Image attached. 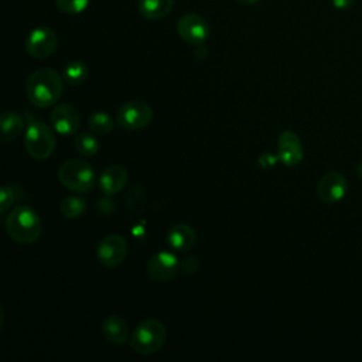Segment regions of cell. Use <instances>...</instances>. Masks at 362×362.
Masks as SVG:
<instances>
[{
    "instance_id": "cell-1",
    "label": "cell",
    "mask_w": 362,
    "mask_h": 362,
    "mask_svg": "<svg viewBox=\"0 0 362 362\" xmlns=\"http://www.w3.org/2000/svg\"><path fill=\"white\" fill-rule=\"evenodd\" d=\"M64 88V78L52 68L42 66L30 74L25 82V93L28 100L40 109L54 106Z\"/></svg>"
},
{
    "instance_id": "cell-2",
    "label": "cell",
    "mask_w": 362,
    "mask_h": 362,
    "mask_svg": "<svg viewBox=\"0 0 362 362\" xmlns=\"http://www.w3.org/2000/svg\"><path fill=\"white\" fill-rule=\"evenodd\" d=\"M6 230L14 242L30 245L41 236L42 222L31 206L16 205L6 218Z\"/></svg>"
},
{
    "instance_id": "cell-3",
    "label": "cell",
    "mask_w": 362,
    "mask_h": 362,
    "mask_svg": "<svg viewBox=\"0 0 362 362\" xmlns=\"http://www.w3.org/2000/svg\"><path fill=\"white\" fill-rule=\"evenodd\" d=\"M58 180L66 189L78 194H88L96 185L93 165L82 158L64 161L58 168Z\"/></svg>"
},
{
    "instance_id": "cell-4",
    "label": "cell",
    "mask_w": 362,
    "mask_h": 362,
    "mask_svg": "<svg viewBox=\"0 0 362 362\" xmlns=\"http://www.w3.org/2000/svg\"><path fill=\"white\" fill-rule=\"evenodd\" d=\"M167 339L164 324L156 318H146L137 324L130 337V348L139 355H153L158 352Z\"/></svg>"
},
{
    "instance_id": "cell-5",
    "label": "cell",
    "mask_w": 362,
    "mask_h": 362,
    "mask_svg": "<svg viewBox=\"0 0 362 362\" xmlns=\"http://www.w3.org/2000/svg\"><path fill=\"white\" fill-rule=\"evenodd\" d=\"M55 130L42 122H31L24 134V146L30 157L35 160H47L55 150Z\"/></svg>"
},
{
    "instance_id": "cell-6",
    "label": "cell",
    "mask_w": 362,
    "mask_h": 362,
    "mask_svg": "<svg viewBox=\"0 0 362 362\" xmlns=\"http://www.w3.org/2000/svg\"><path fill=\"white\" fill-rule=\"evenodd\" d=\"M153 120V109L143 100H127L116 112V123L126 130H140Z\"/></svg>"
},
{
    "instance_id": "cell-7",
    "label": "cell",
    "mask_w": 362,
    "mask_h": 362,
    "mask_svg": "<svg viewBox=\"0 0 362 362\" xmlns=\"http://www.w3.org/2000/svg\"><path fill=\"white\" fill-rule=\"evenodd\" d=\"M58 45L57 33L49 27H37L25 38V51L35 59H45L54 54Z\"/></svg>"
},
{
    "instance_id": "cell-8",
    "label": "cell",
    "mask_w": 362,
    "mask_h": 362,
    "mask_svg": "<svg viewBox=\"0 0 362 362\" xmlns=\"http://www.w3.org/2000/svg\"><path fill=\"white\" fill-rule=\"evenodd\" d=\"M181 270V262L177 256L167 250L154 253L147 263V274L157 283H167L173 280Z\"/></svg>"
},
{
    "instance_id": "cell-9",
    "label": "cell",
    "mask_w": 362,
    "mask_h": 362,
    "mask_svg": "<svg viewBox=\"0 0 362 362\" xmlns=\"http://www.w3.org/2000/svg\"><path fill=\"white\" fill-rule=\"evenodd\" d=\"M177 33L191 45H204L209 37V24L202 16L188 13L177 21Z\"/></svg>"
},
{
    "instance_id": "cell-10",
    "label": "cell",
    "mask_w": 362,
    "mask_h": 362,
    "mask_svg": "<svg viewBox=\"0 0 362 362\" xmlns=\"http://www.w3.org/2000/svg\"><path fill=\"white\" fill-rule=\"evenodd\" d=\"M127 255V242L119 233L106 235L98 246L96 257L105 267L119 266Z\"/></svg>"
},
{
    "instance_id": "cell-11",
    "label": "cell",
    "mask_w": 362,
    "mask_h": 362,
    "mask_svg": "<svg viewBox=\"0 0 362 362\" xmlns=\"http://www.w3.org/2000/svg\"><path fill=\"white\" fill-rule=\"evenodd\" d=\"M49 122L52 124V129L59 136L65 137L75 134L81 126L79 113L69 103H58L57 106H54L49 115Z\"/></svg>"
},
{
    "instance_id": "cell-12",
    "label": "cell",
    "mask_w": 362,
    "mask_h": 362,
    "mask_svg": "<svg viewBox=\"0 0 362 362\" xmlns=\"http://www.w3.org/2000/svg\"><path fill=\"white\" fill-rule=\"evenodd\" d=\"M346 188V178L338 171H329L318 181L317 195L324 204H335L345 197Z\"/></svg>"
},
{
    "instance_id": "cell-13",
    "label": "cell",
    "mask_w": 362,
    "mask_h": 362,
    "mask_svg": "<svg viewBox=\"0 0 362 362\" xmlns=\"http://www.w3.org/2000/svg\"><path fill=\"white\" fill-rule=\"evenodd\" d=\"M277 157L287 167H294L303 160L304 150L297 133L291 130H283L279 134Z\"/></svg>"
},
{
    "instance_id": "cell-14",
    "label": "cell",
    "mask_w": 362,
    "mask_h": 362,
    "mask_svg": "<svg viewBox=\"0 0 362 362\" xmlns=\"http://www.w3.org/2000/svg\"><path fill=\"white\" fill-rule=\"evenodd\" d=\"M127 178L129 175L126 168L122 165L113 164L106 167L102 171L98 180V185L105 197H112L119 194L124 188V185L127 184Z\"/></svg>"
},
{
    "instance_id": "cell-15",
    "label": "cell",
    "mask_w": 362,
    "mask_h": 362,
    "mask_svg": "<svg viewBox=\"0 0 362 362\" xmlns=\"http://www.w3.org/2000/svg\"><path fill=\"white\" fill-rule=\"evenodd\" d=\"M197 242V232L187 223H177L167 232V243L177 252H188Z\"/></svg>"
},
{
    "instance_id": "cell-16",
    "label": "cell",
    "mask_w": 362,
    "mask_h": 362,
    "mask_svg": "<svg viewBox=\"0 0 362 362\" xmlns=\"http://www.w3.org/2000/svg\"><path fill=\"white\" fill-rule=\"evenodd\" d=\"M103 338L115 345H122L129 338L127 322L119 315H109L103 320L100 327Z\"/></svg>"
},
{
    "instance_id": "cell-17",
    "label": "cell",
    "mask_w": 362,
    "mask_h": 362,
    "mask_svg": "<svg viewBox=\"0 0 362 362\" xmlns=\"http://www.w3.org/2000/svg\"><path fill=\"white\" fill-rule=\"evenodd\" d=\"M0 140L3 143L14 141L24 130L23 116L14 110H6L0 116Z\"/></svg>"
},
{
    "instance_id": "cell-18",
    "label": "cell",
    "mask_w": 362,
    "mask_h": 362,
    "mask_svg": "<svg viewBox=\"0 0 362 362\" xmlns=\"http://www.w3.org/2000/svg\"><path fill=\"white\" fill-rule=\"evenodd\" d=\"M174 6V0H139V11L147 20L164 18Z\"/></svg>"
},
{
    "instance_id": "cell-19",
    "label": "cell",
    "mask_w": 362,
    "mask_h": 362,
    "mask_svg": "<svg viewBox=\"0 0 362 362\" xmlns=\"http://www.w3.org/2000/svg\"><path fill=\"white\" fill-rule=\"evenodd\" d=\"M88 66L82 62V61H78V59H74V61H69L65 66H64V71H62V78L64 81L71 85V86H78L81 83H83L88 78Z\"/></svg>"
},
{
    "instance_id": "cell-20",
    "label": "cell",
    "mask_w": 362,
    "mask_h": 362,
    "mask_svg": "<svg viewBox=\"0 0 362 362\" xmlns=\"http://www.w3.org/2000/svg\"><path fill=\"white\" fill-rule=\"evenodd\" d=\"M88 126L96 136H106L113 130V119L105 110H96L88 117Z\"/></svg>"
},
{
    "instance_id": "cell-21",
    "label": "cell",
    "mask_w": 362,
    "mask_h": 362,
    "mask_svg": "<svg viewBox=\"0 0 362 362\" xmlns=\"http://www.w3.org/2000/svg\"><path fill=\"white\" fill-rule=\"evenodd\" d=\"M59 208L65 218L75 219L85 214V211L88 208V201L79 195H71L61 201Z\"/></svg>"
},
{
    "instance_id": "cell-22",
    "label": "cell",
    "mask_w": 362,
    "mask_h": 362,
    "mask_svg": "<svg viewBox=\"0 0 362 362\" xmlns=\"http://www.w3.org/2000/svg\"><path fill=\"white\" fill-rule=\"evenodd\" d=\"M74 146L79 154L83 157H92L99 151V140L90 133H79L75 136Z\"/></svg>"
},
{
    "instance_id": "cell-23",
    "label": "cell",
    "mask_w": 362,
    "mask_h": 362,
    "mask_svg": "<svg viewBox=\"0 0 362 362\" xmlns=\"http://www.w3.org/2000/svg\"><path fill=\"white\" fill-rule=\"evenodd\" d=\"M21 192L16 185H3L0 189V212L6 214L8 208H11V205L20 198Z\"/></svg>"
},
{
    "instance_id": "cell-24",
    "label": "cell",
    "mask_w": 362,
    "mask_h": 362,
    "mask_svg": "<svg viewBox=\"0 0 362 362\" xmlns=\"http://www.w3.org/2000/svg\"><path fill=\"white\" fill-rule=\"evenodd\" d=\"M89 3L90 0H55L58 10L71 16L83 13L88 8Z\"/></svg>"
},
{
    "instance_id": "cell-25",
    "label": "cell",
    "mask_w": 362,
    "mask_h": 362,
    "mask_svg": "<svg viewBox=\"0 0 362 362\" xmlns=\"http://www.w3.org/2000/svg\"><path fill=\"white\" fill-rule=\"evenodd\" d=\"M198 269V262L195 257H187L181 262V270L185 273H195Z\"/></svg>"
},
{
    "instance_id": "cell-26",
    "label": "cell",
    "mask_w": 362,
    "mask_h": 362,
    "mask_svg": "<svg viewBox=\"0 0 362 362\" xmlns=\"http://www.w3.org/2000/svg\"><path fill=\"white\" fill-rule=\"evenodd\" d=\"M331 3L338 10H348L355 4V0H331Z\"/></svg>"
},
{
    "instance_id": "cell-27",
    "label": "cell",
    "mask_w": 362,
    "mask_h": 362,
    "mask_svg": "<svg viewBox=\"0 0 362 362\" xmlns=\"http://www.w3.org/2000/svg\"><path fill=\"white\" fill-rule=\"evenodd\" d=\"M239 3H242V4H255V3H257L259 0H238Z\"/></svg>"
},
{
    "instance_id": "cell-28",
    "label": "cell",
    "mask_w": 362,
    "mask_h": 362,
    "mask_svg": "<svg viewBox=\"0 0 362 362\" xmlns=\"http://www.w3.org/2000/svg\"><path fill=\"white\" fill-rule=\"evenodd\" d=\"M356 174H358V175L362 178V163H361V164L356 167Z\"/></svg>"
}]
</instances>
